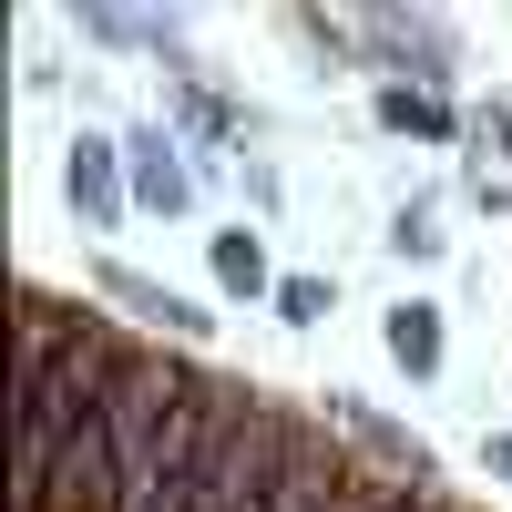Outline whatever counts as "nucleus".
Listing matches in <instances>:
<instances>
[{"label":"nucleus","instance_id":"obj_1","mask_svg":"<svg viewBox=\"0 0 512 512\" xmlns=\"http://www.w3.org/2000/svg\"><path fill=\"white\" fill-rule=\"evenodd\" d=\"M134 349H113L93 318H52V297L21 308V359H11V512H52L62 441L82 431V410L113 390V369Z\"/></svg>","mask_w":512,"mask_h":512},{"label":"nucleus","instance_id":"obj_2","mask_svg":"<svg viewBox=\"0 0 512 512\" xmlns=\"http://www.w3.org/2000/svg\"><path fill=\"white\" fill-rule=\"evenodd\" d=\"M287 451H297V420L256 400V410L236 420V431H226V451L205 461V482L185 492V512H256V502L277 492V472H287Z\"/></svg>","mask_w":512,"mask_h":512},{"label":"nucleus","instance_id":"obj_3","mask_svg":"<svg viewBox=\"0 0 512 512\" xmlns=\"http://www.w3.org/2000/svg\"><path fill=\"white\" fill-rule=\"evenodd\" d=\"M338 472H349V461H328V451H318L308 431H297V451H287V472H277V492L256 502V512H338V492H349Z\"/></svg>","mask_w":512,"mask_h":512},{"label":"nucleus","instance_id":"obj_4","mask_svg":"<svg viewBox=\"0 0 512 512\" xmlns=\"http://www.w3.org/2000/svg\"><path fill=\"white\" fill-rule=\"evenodd\" d=\"M103 297H123L134 318H154V328H175V338H205V308H185L164 277H134V267H103Z\"/></svg>","mask_w":512,"mask_h":512},{"label":"nucleus","instance_id":"obj_5","mask_svg":"<svg viewBox=\"0 0 512 512\" xmlns=\"http://www.w3.org/2000/svg\"><path fill=\"white\" fill-rule=\"evenodd\" d=\"M72 205H82V226H113L123 216V175H113V144L103 134L72 144Z\"/></svg>","mask_w":512,"mask_h":512},{"label":"nucleus","instance_id":"obj_6","mask_svg":"<svg viewBox=\"0 0 512 512\" xmlns=\"http://www.w3.org/2000/svg\"><path fill=\"white\" fill-rule=\"evenodd\" d=\"M390 359H400L410 379H431V369H441V308H431V297L390 308Z\"/></svg>","mask_w":512,"mask_h":512},{"label":"nucleus","instance_id":"obj_7","mask_svg":"<svg viewBox=\"0 0 512 512\" xmlns=\"http://www.w3.org/2000/svg\"><path fill=\"white\" fill-rule=\"evenodd\" d=\"M328 410H338V420H349V431H359L369 451H390V461H400V472H410V482H420V472H431V451H420L410 431H390V420H379V410H359V400H328Z\"/></svg>","mask_w":512,"mask_h":512},{"label":"nucleus","instance_id":"obj_8","mask_svg":"<svg viewBox=\"0 0 512 512\" xmlns=\"http://www.w3.org/2000/svg\"><path fill=\"white\" fill-rule=\"evenodd\" d=\"M134 185H144V205H164V216L195 195V185H185V164L164 154V134H144V144H134Z\"/></svg>","mask_w":512,"mask_h":512},{"label":"nucleus","instance_id":"obj_9","mask_svg":"<svg viewBox=\"0 0 512 512\" xmlns=\"http://www.w3.org/2000/svg\"><path fill=\"white\" fill-rule=\"evenodd\" d=\"M216 277H226L236 297H256V287H267V246H256L246 226H226V236H216Z\"/></svg>","mask_w":512,"mask_h":512},{"label":"nucleus","instance_id":"obj_10","mask_svg":"<svg viewBox=\"0 0 512 512\" xmlns=\"http://www.w3.org/2000/svg\"><path fill=\"white\" fill-rule=\"evenodd\" d=\"M379 113H390L400 134H441V123H451V113H441L431 93H390V103H379Z\"/></svg>","mask_w":512,"mask_h":512},{"label":"nucleus","instance_id":"obj_11","mask_svg":"<svg viewBox=\"0 0 512 512\" xmlns=\"http://www.w3.org/2000/svg\"><path fill=\"white\" fill-rule=\"evenodd\" d=\"M338 512H441V502H420V492H369V482H349V492H338Z\"/></svg>","mask_w":512,"mask_h":512},{"label":"nucleus","instance_id":"obj_12","mask_svg":"<svg viewBox=\"0 0 512 512\" xmlns=\"http://www.w3.org/2000/svg\"><path fill=\"white\" fill-rule=\"evenodd\" d=\"M277 308L308 328V318H328V287H318V277H287V287H277Z\"/></svg>","mask_w":512,"mask_h":512},{"label":"nucleus","instance_id":"obj_13","mask_svg":"<svg viewBox=\"0 0 512 512\" xmlns=\"http://www.w3.org/2000/svg\"><path fill=\"white\" fill-rule=\"evenodd\" d=\"M390 236H400V256H441V226H431V216H400Z\"/></svg>","mask_w":512,"mask_h":512},{"label":"nucleus","instance_id":"obj_14","mask_svg":"<svg viewBox=\"0 0 512 512\" xmlns=\"http://www.w3.org/2000/svg\"><path fill=\"white\" fill-rule=\"evenodd\" d=\"M492 472H512V441H492Z\"/></svg>","mask_w":512,"mask_h":512}]
</instances>
